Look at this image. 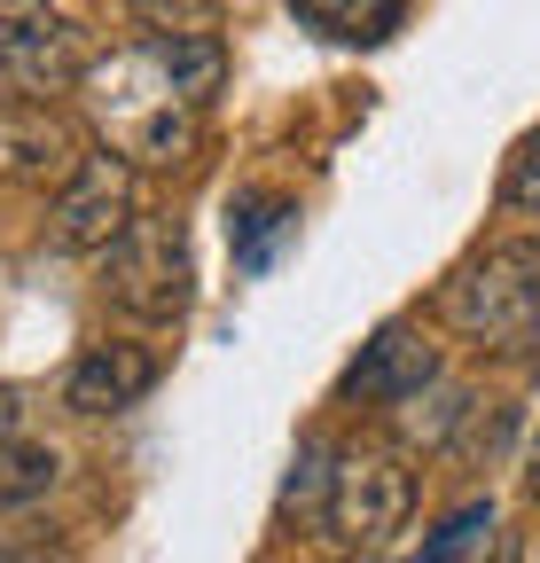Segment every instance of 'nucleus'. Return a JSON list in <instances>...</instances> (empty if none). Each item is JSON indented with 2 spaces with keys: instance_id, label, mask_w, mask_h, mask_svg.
Wrapping results in <instances>:
<instances>
[{
  "instance_id": "obj_2",
  "label": "nucleus",
  "mask_w": 540,
  "mask_h": 563,
  "mask_svg": "<svg viewBox=\"0 0 540 563\" xmlns=\"http://www.w3.org/2000/svg\"><path fill=\"white\" fill-rule=\"evenodd\" d=\"M95 110H102L110 150L125 165H180L196 150V118H205V110L173 87V70L157 63L150 40L95 70Z\"/></svg>"
},
{
  "instance_id": "obj_20",
  "label": "nucleus",
  "mask_w": 540,
  "mask_h": 563,
  "mask_svg": "<svg viewBox=\"0 0 540 563\" xmlns=\"http://www.w3.org/2000/svg\"><path fill=\"white\" fill-rule=\"evenodd\" d=\"M0 563H16V555H0Z\"/></svg>"
},
{
  "instance_id": "obj_10",
  "label": "nucleus",
  "mask_w": 540,
  "mask_h": 563,
  "mask_svg": "<svg viewBox=\"0 0 540 563\" xmlns=\"http://www.w3.org/2000/svg\"><path fill=\"white\" fill-rule=\"evenodd\" d=\"M290 9H298V24H313L321 40L368 47V40H392V32H399L408 0H290Z\"/></svg>"
},
{
  "instance_id": "obj_5",
  "label": "nucleus",
  "mask_w": 540,
  "mask_h": 563,
  "mask_svg": "<svg viewBox=\"0 0 540 563\" xmlns=\"http://www.w3.org/2000/svg\"><path fill=\"white\" fill-rule=\"evenodd\" d=\"M102 290L133 321H180L188 313V235H180V220H133L102 251Z\"/></svg>"
},
{
  "instance_id": "obj_21",
  "label": "nucleus",
  "mask_w": 540,
  "mask_h": 563,
  "mask_svg": "<svg viewBox=\"0 0 540 563\" xmlns=\"http://www.w3.org/2000/svg\"><path fill=\"white\" fill-rule=\"evenodd\" d=\"M532 563H540V548H532Z\"/></svg>"
},
{
  "instance_id": "obj_8",
  "label": "nucleus",
  "mask_w": 540,
  "mask_h": 563,
  "mask_svg": "<svg viewBox=\"0 0 540 563\" xmlns=\"http://www.w3.org/2000/svg\"><path fill=\"white\" fill-rule=\"evenodd\" d=\"M439 384V344L416 329V321H384L361 361L345 376V399H368V407H392V399H423Z\"/></svg>"
},
{
  "instance_id": "obj_3",
  "label": "nucleus",
  "mask_w": 540,
  "mask_h": 563,
  "mask_svg": "<svg viewBox=\"0 0 540 563\" xmlns=\"http://www.w3.org/2000/svg\"><path fill=\"white\" fill-rule=\"evenodd\" d=\"M416 517V470L384 439H353L329 454V493H321V525L345 555H376L408 532Z\"/></svg>"
},
{
  "instance_id": "obj_17",
  "label": "nucleus",
  "mask_w": 540,
  "mask_h": 563,
  "mask_svg": "<svg viewBox=\"0 0 540 563\" xmlns=\"http://www.w3.org/2000/svg\"><path fill=\"white\" fill-rule=\"evenodd\" d=\"M525 493L540 501V439H532V454H525Z\"/></svg>"
},
{
  "instance_id": "obj_18",
  "label": "nucleus",
  "mask_w": 540,
  "mask_h": 563,
  "mask_svg": "<svg viewBox=\"0 0 540 563\" xmlns=\"http://www.w3.org/2000/svg\"><path fill=\"white\" fill-rule=\"evenodd\" d=\"M0 431H16V391H0Z\"/></svg>"
},
{
  "instance_id": "obj_12",
  "label": "nucleus",
  "mask_w": 540,
  "mask_h": 563,
  "mask_svg": "<svg viewBox=\"0 0 540 563\" xmlns=\"http://www.w3.org/2000/svg\"><path fill=\"white\" fill-rule=\"evenodd\" d=\"M290 220H298V203H290L283 188H251V196L235 203V266H243V274L275 266V243L290 235Z\"/></svg>"
},
{
  "instance_id": "obj_1",
  "label": "nucleus",
  "mask_w": 540,
  "mask_h": 563,
  "mask_svg": "<svg viewBox=\"0 0 540 563\" xmlns=\"http://www.w3.org/2000/svg\"><path fill=\"white\" fill-rule=\"evenodd\" d=\"M439 313L470 344H494V352H525V361H540V235H502L486 251H470L447 274Z\"/></svg>"
},
{
  "instance_id": "obj_15",
  "label": "nucleus",
  "mask_w": 540,
  "mask_h": 563,
  "mask_svg": "<svg viewBox=\"0 0 540 563\" xmlns=\"http://www.w3.org/2000/svg\"><path fill=\"white\" fill-rule=\"evenodd\" d=\"M502 203L509 211H532V220H540V125L517 141V150H509V173H502Z\"/></svg>"
},
{
  "instance_id": "obj_6",
  "label": "nucleus",
  "mask_w": 540,
  "mask_h": 563,
  "mask_svg": "<svg viewBox=\"0 0 540 563\" xmlns=\"http://www.w3.org/2000/svg\"><path fill=\"white\" fill-rule=\"evenodd\" d=\"M133 220H142V180H133V165H125L118 150L79 157L71 180H63L55 203H47V235H55V251H79V258L110 251Z\"/></svg>"
},
{
  "instance_id": "obj_11",
  "label": "nucleus",
  "mask_w": 540,
  "mask_h": 563,
  "mask_svg": "<svg viewBox=\"0 0 540 563\" xmlns=\"http://www.w3.org/2000/svg\"><path fill=\"white\" fill-rule=\"evenodd\" d=\"M63 477V454L47 439H24V431H0V509H32L47 501Z\"/></svg>"
},
{
  "instance_id": "obj_4",
  "label": "nucleus",
  "mask_w": 540,
  "mask_h": 563,
  "mask_svg": "<svg viewBox=\"0 0 540 563\" xmlns=\"http://www.w3.org/2000/svg\"><path fill=\"white\" fill-rule=\"evenodd\" d=\"M87 79V40L55 0H0V110Z\"/></svg>"
},
{
  "instance_id": "obj_9",
  "label": "nucleus",
  "mask_w": 540,
  "mask_h": 563,
  "mask_svg": "<svg viewBox=\"0 0 540 563\" xmlns=\"http://www.w3.org/2000/svg\"><path fill=\"white\" fill-rule=\"evenodd\" d=\"M79 165V133L71 118H55L47 102H16V110H0V180L9 188H32V180H71Z\"/></svg>"
},
{
  "instance_id": "obj_14",
  "label": "nucleus",
  "mask_w": 540,
  "mask_h": 563,
  "mask_svg": "<svg viewBox=\"0 0 540 563\" xmlns=\"http://www.w3.org/2000/svg\"><path fill=\"white\" fill-rule=\"evenodd\" d=\"M478 555H494V501H470V509L423 548V563H478Z\"/></svg>"
},
{
  "instance_id": "obj_7",
  "label": "nucleus",
  "mask_w": 540,
  "mask_h": 563,
  "mask_svg": "<svg viewBox=\"0 0 540 563\" xmlns=\"http://www.w3.org/2000/svg\"><path fill=\"white\" fill-rule=\"evenodd\" d=\"M157 376H165V361L150 344L102 336V344H87L71 361V376H63V407L71 415H125V407H142L157 391Z\"/></svg>"
},
{
  "instance_id": "obj_13",
  "label": "nucleus",
  "mask_w": 540,
  "mask_h": 563,
  "mask_svg": "<svg viewBox=\"0 0 540 563\" xmlns=\"http://www.w3.org/2000/svg\"><path fill=\"white\" fill-rule=\"evenodd\" d=\"M125 16L150 40H180V32H220V0H125Z\"/></svg>"
},
{
  "instance_id": "obj_19",
  "label": "nucleus",
  "mask_w": 540,
  "mask_h": 563,
  "mask_svg": "<svg viewBox=\"0 0 540 563\" xmlns=\"http://www.w3.org/2000/svg\"><path fill=\"white\" fill-rule=\"evenodd\" d=\"M478 563H509V555H478Z\"/></svg>"
},
{
  "instance_id": "obj_16",
  "label": "nucleus",
  "mask_w": 540,
  "mask_h": 563,
  "mask_svg": "<svg viewBox=\"0 0 540 563\" xmlns=\"http://www.w3.org/2000/svg\"><path fill=\"white\" fill-rule=\"evenodd\" d=\"M313 493H329V446L306 439L298 462H290V485H283V501H313Z\"/></svg>"
}]
</instances>
